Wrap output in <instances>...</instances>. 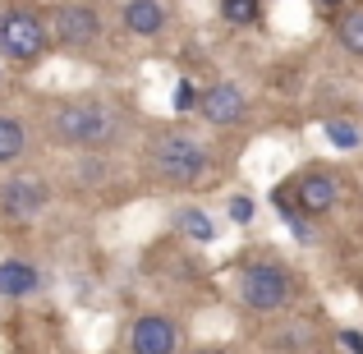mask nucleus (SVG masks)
Returning <instances> with one entry per match:
<instances>
[{
  "label": "nucleus",
  "mask_w": 363,
  "mask_h": 354,
  "mask_svg": "<svg viewBox=\"0 0 363 354\" xmlns=\"http://www.w3.org/2000/svg\"><path fill=\"white\" fill-rule=\"evenodd\" d=\"M51 129H55V138L69 143V148L101 152L120 138L124 116H120L116 101H106V97H69L51 111Z\"/></svg>",
  "instance_id": "obj_1"
},
{
  "label": "nucleus",
  "mask_w": 363,
  "mask_h": 354,
  "mask_svg": "<svg viewBox=\"0 0 363 354\" xmlns=\"http://www.w3.org/2000/svg\"><path fill=\"white\" fill-rule=\"evenodd\" d=\"M147 166H152V175H157L161 184L189 189V184H198V179L207 175L212 157H207V148L189 129H166V133H157V138H152Z\"/></svg>",
  "instance_id": "obj_2"
},
{
  "label": "nucleus",
  "mask_w": 363,
  "mask_h": 354,
  "mask_svg": "<svg viewBox=\"0 0 363 354\" xmlns=\"http://www.w3.org/2000/svg\"><path fill=\"white\" fill-rule=\"evenodd\" d=\"M240 304L253 313H281L294 299V276L281 262H248L240 272Z\"/></svg>",
  "instance_id": "obj_3"
},
{
  "label": "nucleus",
  "mask_w": 363,
  "mask_h": 354,
  "mask_svg": "<svg viewBox=\"0 0 363 354\" xmlns=\"http://www.w3.org/2000/svg\"><path fill=\"white\" fill-rule=\"evenodd\" d=\"M51 46V28L33 14V9H5L0 14V55L14 65H33Z\"/></svg>",
  "instance_id": "obj_4"
},
{
  "label": "nucleus",
  "mask_w": 363,
  "mask_h": 354,
  "mask_svg": "<svg viewBox=\"0 0 363 354\" xmlns=\"http://www.w3.org/2000/svg\"><path fill=\"white\" fill-rule=\"evenodd\" d=\"M290 194H294V207L303 216H327L340 203V175L331 166H308L290 179Z\"/></svg>",
  "instance_id": "obj_5"
},
{
  "label": "nucleus",
  "mask_w": 363,
  "mask_h": 354,
  "mask_svg": "<svg viewBox=\"0 0 363 354\" xmlns=\"http://www.w3.org/2000/svg\"><path fill=\"white\" fill-rule=\"evenodd\" d=\"M46 28H51V42L69 46V51H83V46H92L101 37V14L92 5H83V0H69V5H55Z\"/></svg>",
  "instance_id": "obj_6"
},
{
  "label": "nucleus",
  "mask_w": 363,
  "mask_h": 354,
  "mask_svg": "<svg viewBox=\"0 0 363 354\" xmlns=\"http://www.w3.org/2000/svg\"><path fill=\"white\" fill-rule=\"evenodd\" d=\"M198 116L216 129H235L248 120V97L240 83H212V88L198 92Z\"/></svg>",
  "instance_id": "obj_7"
},
{
  "label": "nucleus",
  "mask_w": 363,
  "mask_h": 354,
  "mask_svg": "<svg viewBox=\"0 0 363 354\" xmlns=\"http://www.w3.org/2000/svg\"><path fill=\"white\" fill-rule=\"evenodd\" d=\"M46 203H51L46 179L14 175V179H5V184H0V212H5L9 221H33V216L46 212Z\"/></svg>",
  "instance_id": "obj_8"
},
{
  "label": "nucleus",
  "mask_w": 363,
  "mask_h": 354,
  "mask_svg": "<svg viewBox=\"0 0 363 354\" xmlns=\"http://www.w3.org/2000/svg\"><path fill=\"white\" fill-rule=\"evenodd\" d=\"M175 345H179V327L166 313H143L129 327V350L133 354H170Z\"/></svg>",
  "instance_id": "obj_9"
},
{
  "label": "nucleus",
  "mask_w": 363,
  "mask_h": 354,
  "mask_svg": "<svg viewBox=\"0 0 363 354\" xmlns=\"http://www.w3.org/2000/svg\"><path fill=\"white\" fill-rule=\"evenodd\" d=\"M42 290V272L23 258H0V299H33Z\"/></svg>",
  "instance_id": "obj_10"
},
{
  "label": "nucleus",
  "mask_w": 363,
  "mask_h": 354,
  "mask_svg": "<svg viewBox=\"0 0 363 354\" xmlns=\"http://www.w3.org/2000/svg\"><path fill=\"white\" fill-rule=\"evenodd\" d=\"M166 0H129L124 5V28L133 37H161L166 33Z\"/></svg>",
  "instance_id": "obj_11"
},
{
  "label": "nucleus",
  "mask_w": 363,
  "mask_h": 354,
  "mask_svg": "<svg viewBox=\"0 0 363 354\" xmlns=\"http://www.w3.org/2000/svg\"><path fill=\"white\" fill-rule=\"evenodd\" d=\"M336 42L345 55H354V60H363V5H345L336 18Z\"/></svg>",
  "instance_id": "obj_12"
},
{
  "label": "nucleus",
  "mask_w": 363,
  "mask_h": 354,
  "mask_svg": "<svg viewBox=\"0 0 363 354\" xmlns=\"http://www.w3.org/2000/svg\"><path fill=\"white\" fill-rule=\"evenodd\" d=\"M23 152H28V129H23V120L0 116V166H14Z\"/></svg>",
  "instance_id": "obj_13"
},
{
  "label": "nucleus",
  "mask_w": 363,
  "mask_h": 354,
  "mask_svg": "<svg viewBox=\"0 0 363 354\" xmlns=\"http://www.w3.org/2000/svg\"><path fill=\"white\" fill-rule=\"evenodd\" d=\"M175 221H179V231H189L198 244H212L216 239V226H212V216H207L203 207H184V212H175Z\"/></svg>",
  "instance_id": "obj_14"
},
{
  "label": "nucleus",
  "mask_w": 363,
  "mask_h": 354,
  "mask_svg": "<svg viewBox=\"0 0 363 354\" xmlns=\"http://www.w3.org/2000/svg\"><path fill=\"white\" fill-rule=\"evenodd\" d=\"M327 138L336 143L340 152H354V148H363V129L354 120H345V116H336V120H327Z\"/></svg>",
  "instance_id": "obj_15"
},
{
  "label": "nucleus",
  "mask_w": 363,
  "mask_h": 354,
  "mask_svg": "<svg viewBox=\"0 0 363 354\" xmlns=\"http://www.w3.org/2000/svg\"><path fill=\"white\" fill-rule=\"evenodd\" d=\"M257 14H262L257 0H221V18H225V23H235V28L257 23Z\"/></svg>",
  "instance_id": "obj_16"
},
{
  "label": "nucleus",
  "mask_w": 363,
  "mask_h": 354,
  "mask_svg": "<svg viewBox=\"0 0 363 354\" xmlns=\"http://www.w3.org/2000/svg\"><path fill=\"white\" fill-rule=\"evenodd\" d=\"M225 212H230V221H235V226H248V221H253V212H257V207H253V198L235 194V198H230V207H225Z\"/></svg>",
  "instance_id": "obj_17"
},
{
  "label": "nucleus",
  "mask_w": 363,
  "mask_h": 354,
  "mask_svg": "<svg viewBox=\"0 0 363 354\" xmlns=\"http://www.w3.org/2000/svg\"><path fill=\"white\" fill-rule=\"evenodd\" d=\"M175 111H198V88L194 83H175Z\"/></svg>",
  "instance_id": "obj_18"
},
{
  "label": "nucleus",
  "mask_w": 363,
  "mask_h": 354,
  "mask_svg": "<svg viewBox=\"0 0 363 354\" xmlns=\"http://www.w3.org/2000/svg\"><path fill=\"white\" fill-rule=\"evenodd\" d=\"M340 345H345V350H363V331H354V327L340 331Z\"/></svg>",
  "instance_id": "obj_19"
},
{
  "label": "nucleus",
  "mask_w": 363,
  "mask_h": 354,
  "mask_svg": "<svg viewBox=\"0 0 363 354\" xmlns=\"http://www.w3.org/2000/svg\"><path fill=\"white\" fill-rule=\"evenodd\" d=\"M313 5H318V9H331V14H336V9H345L350 0H313Z\"/></svg>",
  "instance_id": "obj_20"
}]
</instances>
